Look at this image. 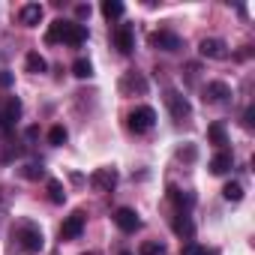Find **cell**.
Masks as SVG:
<instances>
[{
    "label": "cell",
    "mask_w": 255,
    "mask_h": 255,
    "mask_svg": "<svg viewBox=\"0 0 255 255\" xmlns=\"http://www.w3.org/2000/svg\"><path fill=\"white\" fill-rule=\"evenodd\" d=\"M12 237H15L18 249H21V252H27V255H36V252H42V246H45L42 228H39V225H33V222H21V225L12 231Z\"/></svg>",
    "instance_id": "6da1fadb"
},
{
    "label": "cell",
    "mask_w": 255,
    "mask_h": 255,
    "mask_svg": "<svg viewBox=\"0 0 255 255\" xmlns=\"http://www.w3.org/2000/svg\"><path fill=\"white\" fill-rule=\"evenodd\" d=\"M129 123V129L135 132V135H141V132H147V129H153V123H156V111L150 108V105H141V108H135V111H129V117H126Z\"/></svg>",
    "instance_id": "7a4b0ae2"
},
{
    "label": "cell",
    "mask_w": 255,
    "mask_h": 255,
    "mask_svg": "<svg viewBox=\"0 0 255 255\" xmlns=\"http://www.w3.org/2000/svg\"><path fill=\"white\" fill-rule=\"evenodd\" d=\"M117 87H120V93H123V96H135V93H138V96H144L150 84H147V78H144L141 72L129 69V72L120 78V84H117Z\"/></svg>",
    "instance_id": "3957f363"
},
{
    "label": "cell",
    "mask_w": 255,
    "mask_h": 255,
    "mask_svg": "<svg viewBox=\"0 0 255 255\" xmlns=\"http://www.w3.org/2000/svg\"><path fill=\"white\" fill-rule=\"evenodd\" d=\"M165 105H168V111H171V117H174L177 123H183V120L192 114L189 99H186L183 93H177V90H168V93H165Z\"/></svg>",
    "instance_id": "277c9868"
},
{
    "label": "cell",
    "mask_w": 255,
    "mask_h": 255,
    "mask_svg": "<svg viewBox=\"0 0 255 255\" xmlns=\"http://www.w3.org/2000/svg\"><path fill=\"white\" fill-rule=\"evenodd\" d=\"M21 117V99L18 96H6L0 105V129H9V126Z\"/></svg>",
    "instance_id": "5b68a950"
},
{
    "label": "cell",
    "mask_w": 255,
    "mask_h": 255,
    "mask_svg": "<svg viewBox=\"0 0 255 255\" xmlns=\"http://www.w3.org/2000/svg\"><path fill=\"white\" fill-rule=\"evenodd\" d=\"M114 225H117L120 231H126V234H132V231L141 228V219H138V213H135L132 207H117V210H114Z\"/></svg>",
    "instance_id": "8992f818"
},
{
    "label": "cell",
    "mask_w": 255,
    "mask_h": 255,
    "mask_svg": "<svg viewBox=\"0 0 255 255\" xmlns=\"http://www.w3.org/2000/svg\"><path fill=\"white\" fill-rule=\"evenodd\" d=\"M87 180H90V186H93L96 192H111V189L117 186V171H114V168H96Z\"/></svg>",
    "instance_id": "52a82bcc"
},
{
    "label": "cell",
    "mask_w": 255,
    "mask_h": 255,
    "mask_svg": "<svg viewBox=\"0 0 255 255\" xmlns=\"http://www.w3.org/2000/svg\"><path fill=\"white\" fill-rule=\"evenodd\" d=\"M84 222H87V216H84L81 210H75L72 216H66L63 225H60V240H75V237H81Z\"/></svg>",
    "instance_id": "ba28073f"
},
{
    "label": "cell",
    "mask_w": 255,
    "mask_h": 255,
    "mask_svg": "<svg viewBox=\"0 0 255 255\" xmlns=\"http://www.w3.org/2000/svg\"><path fill=\"white\" fill-rule=\"evenodd\" d=\"M111 39H114V48H117L120 54H132L135 36H132V27H129V24H117L114 33H111Z\"/></svg>",
    "instance_id": "9c48e42d"
},
{
    "label": "cell",
    "mask_w": 255,
    "mask_h": 255,
    "mask_svg": "<svg viewBox=\"0 0 255 255\" xmlns=\"http://www.w3.org/2000/svg\"><path fill=\"white\" fill-rule=\"evenodd\" d=\"M198 54L207 60H225L228 57V45L222 39H201L198 42Z\"/></svg>",
    "instance_id": "30bf717a"
},
{
    "label": "cell",
    "mask_w": 255,
    "mask_h": 255,
    "mask_svg": "<svg viewBox=\"0 0 255 255\" xmlns=\"http://www.w3.org/2000/svg\"><path fill=\"white\" fill-rule=\"evenodd\" d=\"M150 45L159 48V51H177L180 48V36L171 33V30H156V33H150Z\"/></svg>",
    "instance_id": "8fae6325"
},
{
    "label": "cell",
    "mask_w": 255,
    "mask_h": 255,
    "mask_svg": "<svg viewBox=\"0 0 255 255\" xmlns=\"http://www.w3.org/2000/svg\"><path fill=\"white\" fill-rule=\"evenodd\" d=\"M228 96H231V87H228L225 81H207V87H204V102L219 105V102H225Z\"/></svg>",
    "instance_id": "7c38bea8"
},
{
    "label": "cell",
    "mask_w": 255,
    "mask_h": 255,
    "mask_svg": "<svg viewBox=\"0 0 255 255\" xmlns=\"http://www.w3.org/2000/svg\"><path fill=\"white\" fill-rule=\"evenodd\" d=\"M42 15H45L42 3H24L21 12H18V21H21L24 27H36V24L42 21Z\"/></svg>",
    "instance_id": "4fadbf2b"
},
{
    "label": "cell",
    "mask_w": 255,
    "mask_h": 255,
    "mask_svg": "<svg viewBox=\"0 0 255 255\" xmlns=\"http://www.w3.org/2000/svg\"><path fill=\"white\" fill-rule=\"evenodd\" d=\"M63 42H66V45H81V42H87V27L78 24V21H66Z\"/></svg>",
    "instance_id": "5bb4252c"
},
{
    "label": "cell",
    "mask_w": 255,
    "mask_h": 255,
    "mask_svg": "<svg viewBox=\"0 0 255 255\" xmlns=\"http://www.w3.org/2000/svg\"><path fill=\"white\" fill-rule=\"evenodd\" d=\"M231 165H234V156H231L228 150H219V153L207 162L210 174H228V171H231Z\"/></svg>",
    "instance_id": "9a60e30c"
},
{
    "label": "cell",
    "mask_w": 255,
    "mask_h": 255,
    "mask_svg": "<svg viewBox=\"0 0 255 255\" xmlns=\"http://www.w3.org/2000/svg\"><path fill=\"white\" fill-rule=\"evenodd\" d=\"M171 231H174L177 237H186V240H192V234H195V222H192L186 213H177V216L171 219Z\"/></svg>",
    "instance_id": "2e32d148"
},
{
    "label": "cell",
    "mask_w": 255,
    "mask_h": 255,
    "mask_svg": "<svg viewBox=\"0 0 255 255\" xmlns=\"http://www.w3.org/2000/svg\"><path fill=\"white\" fill-rule=\"evenodd\" d=\"M168 198L180 207V213L189 210V207L195 204V195H192V192H183V189H177V186H168Z\"/></svg>",
    "instance_id": "e0dca14e"
},
{
    "label": "cell",
    "mask_w": 255,
    "mask_h": 255,
    "mask_svg": "<svg viewBox=\"0 0 255 255\" xmlns=\"http://www.w3.org/2000/svg\"><path fill=\"white\" fill-rule=\"evenodd\" d=\"M24 66H27V72H33V75H42V72L48 69V63H45V57H42L39 51H30V54L24 57Z\"/></svg>",
    "instance_id": "ac0fdd59"
},
{
    "label": "cell",
    "mask_w": 255,
    "mask_h": 255,
    "mask_svg": "<svg viewBox=\"0 0 255 255\" xmlns=\"http://www.w3.org/2000/svg\"><path fill=\"white\" fill-rule=\"evenodd\" d=\"M207 138H210V144H216V147H222V144H228V135H225V126H222L219 120L207 126Z\"/></svg>",
    "instance_id": "d6986e66"
},
{
    "label": "cell",
    "mask_w": 255,
    "mask_h": 255,
    "mask_svg": "<svg viewBox=\"0 0 255 255\" xmlns=\"http://www.w3.org/2000/svg\"><path fill=\"white\" fill-rule=\"evenodd\" d=\"M45 189H48V201H51V204H63V201H66V189H63L60 180L51 177V180L45 183Z\"/></svg>",
    "instance_id": "ffe728a7"
},
{
    "label": "cell",
    "mask_w": 255,
    "mask_h": 255,
    "mask_svg": "<svg viewBox=\"0 0 255 255\" xmlns=\"http://www.w3.org/2000/svg\"><path fill=\"white\" fill-rule=\"evenodd\" d=\"M63 30H66V18H57V21H51L48 33H45V42H48V45H54V42H63Z\"/></svg>",
    "instance_id": "44dd1931"
},
{
    "label": "cell",
    "mask_w": 255,
    "mask_h": 255,
    "mask_svg": "<svg viewBox=\"0 0 255 255\" xmlns=\"http://www.w3.org/2000/svg\"><path fill=\"white\" fill-rule=\"evenodd\" d=\"M102 15H105L108 21L120 18V15H123V3H120V0H102Z\"/></svg>",
    "instance_id": "7402d4cb"
},
{
    "label": "cell",
    "mask_w": 255,
    "mask_h": 255,
    "mask_svg": "<svg viewBox=\"0 0 255 255\" xmlns=\"http://www.w3.org/2000/svg\"><path fill=\"white\" fill-rule=\"evenodd\" d=\"M168 249H165V243H159V240H144L141 246H138V255H165Z\"/></svg>",
    "instance_id": "603a6c76"
},
{
    "label": "cell",
    "mask_w": 255,
    "mask_h": 255,
    "mask_svg": "<svg viewBox=\"0 0 255 255\" xmlns=\"http://www.w3.org/2000/svg\"><path fill=\"white\" fill-rule=\"evenodd\" d=\"M72 75H75V78H90V75H93L90 60H87V57H78V60L72 63Z\"/></svg>",
    "instance_id": "cb8c5ba5"
},
{
    "label": "cell",
    "mask_w": 255,
    "mask_h": 255,
    "mask_svg": "<svg viewBox=\"0 0 255 255\" xmlns=\"http://www.w3.org/2000/svg\"><path fill=\"white\" fill-rule=\"evenodd\" d=\"M222 198H225V201H240V198H243V186H240L237 180L225 183V186H222Z\"/></svg>",
    "instance_id": "d4e9b609"
},
{
    "label": "cell",
    "mask_w": 255,
    "mask_h": 255,
    "mask_svg": "<svg viewBox=\"0 0 255 255\" xmlns=\"http://www.w3.org/2000/svg\"><path fill=\"white\" fill-rule=\"evenodd\" d=\"M66 138H69V132H66V126H51V129H48V144L60 147V144H66Z\"/></svg>",
    "instance_id": "484cf974"
},
{
    "label": "cell",
    "mask_w": 255,
    "mask_h": 255,
    "mask_svg": "<svg viewBox=\"0 0 255 255\" xmlns=\"http://www.w3.org/2000/svg\"><path fill=\"white\" fill-rule=\"evenodd\" d=\"M177 159H180V162H195V159H198V147L189 144V141L180 144V147H177Z\"/></svg>",
    "instance_id": "4316f807"
},
{
    "label": "cell",
    "mask_w": 255,
    "mask_h": 255,
    "mask_svg": "<svg viewBox=\"0 0 255 255\" xmlns=\"http://www.w3.org/2000/svg\"><path fill=\"white\" fill-rule=\"evenodd\" d=\"M21 177H24V180H42V177H45V168L36 165V162H30V165L21 168Z\"/></svg>",
    "instance_id": "83f0119b"
},
{
    "label": "cell",
    "mask_w": 255,
    "mask_h": 255,
    "mask_svg": "<svg viewBox=\"0 0 255 255\" xmlns=\"http://www.w3.org/2000/svg\"><path fill=\"white\" fill-rule=\"evenodd\" d=\"M180 255H207V249L198 246V243H186V246L180 249Z\"/></svg>",
    "instance_id": "f1b7e54d"
},
{
    "label": "cell",
    "mask_w": 255,
    "mask_h": 255,
    "mask_svg": "<svg viewBox=\"0 0 255 255\" xmlns=\"http://www.w3.org/2000/svg\"><path fill=\"white\" fill-rule=\"evenodd\" d=\"M243 126H246V129H252V126H255V105H249L243 111Z\"/></svg>",
    "instance_id": "f546056e"
},
{
    "label": "cell",
    "mask_w": 255,
    "mask_h": 255,
    "mask_svg": "<svg viewBox=\"0 0 255 255\" xmlns=\"http://www.w3.org/2000/svg\"><path fill=\"white\" fill-rule=\"evenodd\" d=\"M75 15H78V18H87V15H90V6L78 3V6H75Z\"/></svg>",
    "instance_id": "4dcf8cb0"
},
{
    "label": "cell",
    "mask_w": 255,
    "mask_h": 255,
    "mask_svg": "<svg viewBox=\"0 0 255 255\" xmlns=\"http://www.w3.org/2000/svg\"><path fill=\"white\" fill-rule=\"evenodd\" d=\"M0 84H3V87L12 84V75H9V72H0Z\"/></svg>",
    "instance_id": "1f68e13d"
},
{
    "label": "cell",
    "mask_w": 255,
    "mask_h": 255,
    "mask_svg": "<svg viewBox=\"0 0 255 255\" xmlns=\"http://www.w3.org/2000/svg\"><path fill=\"white\" fill-rule=\"evenodd\" d=\"M69 180H72V183H84V177H81L78 171H72V174H69Z\"/></svg>",
    "instance_id": "d6a6232c"
},
{
    "label": "cell",
    "mask_w": 255,
    "mask_h": 255,
    "mask_svg": "<svg viewBox=\"0 0 255 255\" xmlns=\"http://www.w3.org/2000/svg\"><path fill=\"white\" fill-rule=\"evenodd\" d=\"M120 255H132V252H120Z\"/></svg>",
    "instance_id": "836d02e7"
},
{
    "label": "cell",
    "mask_w": 255,
    "mask_h": 255,
    "mask_svg": "<svg viewBox=\"0 0 255 255\" xmlns=\"http://www.w3.org/2000/svg\"><path fill=\"white\" fill-rule=\"evenodd\" d=\"M84 255H93V252H84Z\"/></svg>",
    "instance_id": "e575fe53"
}]
</instances>
